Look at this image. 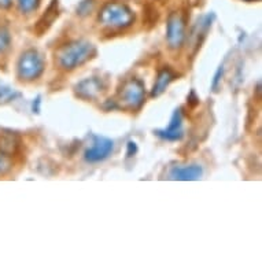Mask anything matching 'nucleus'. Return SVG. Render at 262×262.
Segmentation results:
<instances>
[{
    "label": "nucleus",
    "instance_id": "obj_1",
    "mask_svg": "<svg viewBox=\"0 0 262 262\" xmlns=\"http://www.w3.org/2000/svg\"><path fill=\"white\" fill-rule=\"evenodd\" d=\"M96 55V48L86 40H73L55 51V60L60 69L74 70Z\"/></svg>",
    "mask_w": 262,
    "mask_h": 262
},
{
    "label": "nucleus",
    "instance_id": "obj_2",
    "mask_svg": "<svg viewBox=\"0 0 262 262\" xmlns=\"http://www.w3.org/2000/svg\"><path fill=\"white\" fill-rule=\"evenodd\" d=\"M99 22L104 28L120 30L129 28L135 21V14L124 3H106L99 13Z\"/></svg>",
    "mask_w": 262,
    "mask_h": 262
},
{
    "label": "nucleus",
    "instance_id": "obj_3",
    "mask_svg": "<svg viewBox=\"0 0 262 262\" xmlns=\"http://www.w3.org/2000/svg\"><path fill=\"white\" fill-rule=\"evenodd\" d=\"M46 62L37 50L29 48L21 54L17 63V76L21 81H35L43 74Z\"/></svg>",
    "mask_w": 262,
    "mask_h": 262
},
{
    "label": "nucleus",
    "instance_id": "obj_4",
    "mask_svg": "<svg viewBox=\"0 0 262 262\" xmlns=\"http://www.w3.org/2000/svg\"><path fill=\"white\" fill-rule=\"evenodd\" d=\"M121 106L128 110H139L146 99V91L143 82L138 78H130L124 82L118 94Z\"/></svg>",
    "mask_w": 262,
    "mask_h": 262
},
{
    "label": "nucleus",
    "instance_id": "obj_5",
    "mask_svg": "<svg viewBox=\"0 0 262 262\" xmlns=\"http://www.w3.org/2000/svg\"><path fill=\"white\" fill-rule=\"evenodd\" d=\"M185 40V22L180 13H172L166 24V41L172 50L183 46Z\"/></svg>",
    "mask_w": 262,
    "mask_h": 262
},
{
    "label": "nucleus",
    "instance_id": "obj_6",
    "mask_svg": "<svg viewBox=\"0 0 262 262\" xmlns=\"http://www.w3.org/2000/svg\"><path fill=\"white\" fill-rule=\"evenodd\" d=\"M114 150V142L104 136H94V142L85 150V161L90 163L102 162L112 155Z\"/></svg>",
    "mask_w": 262,
    "mask_h": 262
},
{
    "label": "nucleus",
    "instance_id": "obj_7",
    "mask_svg": "<svg viewBox=\"0 0 262 262\" xmlns=\"http://www.w3.org/2000/svg\"><path fill=\"white\" fill-rule=\"evenodd\" d=\"M74 91H76V95H77L78 98L85 100H92L96 99L103 92L104 84L102 81V78L88 77L78 82L77 85L74 86Z\"/></svg>",
    "mask_w": 262,
    "mask_h": 262
},
{
    "label": "nucleus",
    "instance_id": "obj_8",
    "mask_svg": "<svg viewBox=\"0 0 262 262\" xmlns=\"http://www.w3.org/2000/svg\"><path fill=\"white\" fill-rule=\"evenodd\" d=\"M155 134L159 138L169 140V142L181 140V138L184 136V132H183V112H181V108H176L173 112V116L170 118L168 128L158 129Z\"/></svg>",
    "mask_w": 262,
    "mask_h": 262
},
{
    "label": "nucleus",
    "instance_id": "obj_9",
    "mask_svg": "<svg viewBox=\"0 0 262 262\" xmlns=\"http://www.w3.org/2000/svg\"><path fill=\"white\" fill-rule=\"evenodd\" d=\"M203 174V169L201 165H180V166H174L170 170V179L172 180H180V181H193L199 180Z\"/></svg>",
    "mask_w": 262,
    "mask_h": 262
},
{
    "label": "nucleus",
    "instance_id": "obj_10",
    "mask_svg": "<svg viewBox=\"0 0 262 262\" xmlns=\"http://www.w3.org/2000/svg\"><path fill=\"white\" fill-rule=\"evenodd\" d=\"M176 77V74L173 73L172 70L168 69V68H165L158 73V77L155 80V84L152 86V91H151V96H154V98H158L161 95L166 91L169 85H170V82L174 80Z\"/></svg>",
    "mask_w": 262,
    "mask_h": 262
},
{
    "label": "nucleus",
    "instance_id": "obj_11",
    "mask_svg": "<svg viewBox=\"0 0 262 262\" xmlns=\"http://www.w3.org/2000/svg\"><path fill=\"white\" fill-rule=\"evenodd\" d=\"M58 17V0H52L50 6H48L47 11L44 14L43 17L40 18L37 25H36V32L39 35H43L44 32L52 25V22L55 21V18Z\"/></svg>",
    "mask_w": 262,
    "mask_h": 262
},
{
    "label": "nucleus",
    "instance_id": "obj_12",
    "mask_svg": "<svg viewBox=\"0 0 262 262\" xmlns=\"http://www.w3.org/2000/svg\"><path fill=\"white\" fill-rule=\"evenodd\" d=\"M18 147H19V139L17 135L11 132H0V152L11 157L17 152Z\"/></svg>",
    "mask_w": 262,
    "mask_h": 262
},
{
    "label": "nucleus",
    "instance_id": "obj_13",
    "mask_svg": "<svg viewBox=\"0 0 262 262\" xmlns=\"http://www.w3.org/2000/svg\"><path fill=\"white\" fill-rule=\"evenodd\" d=\"M11 50V35L9 28L0 25V58H6Z\"/></svg>",
    "mask_w": 262,
    "mask_h": 262
},
{
    "label": "nucleus",
    "instance_id": "obj_14",
    "mask_svg": "<svg viewBox=\"0 0 262 262\" xmlns=\"http://www.w3.org/2000/svg\"><path fill=\"white\" fill-rule=\"evenodd\" d=\"M40 0H18V9L22 14H30L37 10Z\"/></svg>",
    "mask_w": 262,
    "mask_h": 262
},
{
    "label": "nucleus",
    "instance_id": "obj_15",
    "mask_svg": "<svg viewBox=\"0 0 262 262\" xmlns=\"http://www.w3.org/2000/svg\"><path fill=\"white\" fill-rule=\"evenodd\" d=\"M11 166H13V163H11V159H10L9 155L0 152V176H3V174L9 172Z\"/></svg>",
    "mask_w": 262,
    "mask_h": 262
},
{
    "label": "nucleus",
    "instance_id": "obj_16",
    "mask_svg": "<svg viewBox=\"0 0 262 262\" xmlns=\"http://www.w3.org/2000/svg\"><path fill=\"white\" fill-rule=\"evenodd\" d=\"M223 76H224V66L221 64L219 69H217V72H215L214 77H213V81H211V88H213V91H217V88H219L220 81H221Z\"/></svg>",
    "mask_w": 262,
    "mask_h": 262
},
{
    "label": "nucleus",
    "instance_id": "obj_17",
    "mask_svg": "<svg viewBox=\"0 0 262 262\" xmlns=\"http://www.w3.org/2000/svg\"><path fill=\"white\" fill-rule=\"evenodd\" d=\"M14 96H15V94L11 92L9 88H0V102H7Z\"/></svg>",
    "mask_w": 262,
    "mask_h": 262
},
{
    "label": "nucleus",
    "instance_id": "obj_18",
    "mask_svg": "<svg viewBox=\"0 0 262 262\" xmlns=\"http://www.w3.org/2000/svg\"><path fill=\"white\" fill-rule=\"evenodd\" d=\"M138 152V146L135 142H128V151H126V157H134Z\"/></svg>",
    "mask_w": 262,
    "mask_h": 262
},
{
    "label": "nucleus",
    "instance_id": "obj_19",
    "mask_svg": "<svg viewBox=\"0 0 262 262\" xmlns=\"http://www.w3.org/2000/svg\"><path fill=\"white\" fill-rule=\"evenodd\" d=\"M11 3H13V0H0V9H10Z\"/></svg>",
    "mask_w": 262,
    "mask_h": 262
},
{
    "label": "nucleus",
    "instance_id": "obj_20",
    "mask_svg": "<svg viewBox=\"0 0 262 262\" xmlns=\"http://www.w3.org/2000/svg\"><path fill=\"white\" fill-rule=\"evenodd\" d=\"M247 2H251V0H247Z\"/></svg>",
    "mask_w": 262,
    "mask_h": 262
}]
</instances>
